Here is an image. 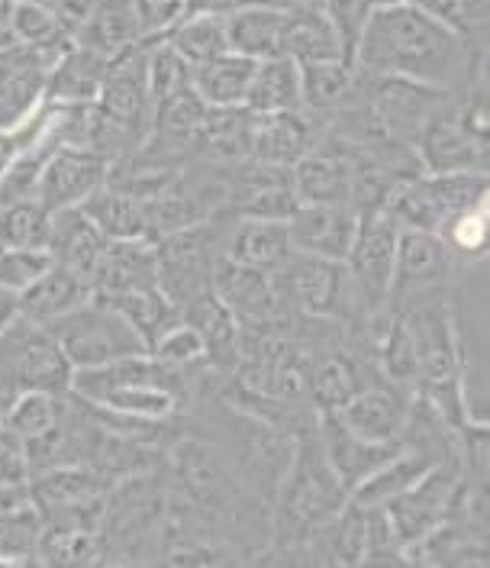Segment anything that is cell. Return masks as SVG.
<instances>
[{
  "instance_id": "7402d4cb",
  "label": "cell",
  "mask_w": 490,
  "mask_h": 568,
  "mask_svg": "<svg viewBox=\"0 0 490 568\" xmlns=\"http://www.w3.org/2000/svg\"><path fill=\"white\" fill-rule=\"evenodd\" d=\"M110 59L98 55L78 42H71L69 49L55 59V65L49 71V84H45V101L55 104H94L101 94Z\"/></svg>"
},
{
  "instance_id": "ac0fdd59",
  "label": "cell",
  "mask_w": 490,
  "mask_h": 568,
  "mask_svg": "<svg viewBox=\"0 0 490 568\" xmlns=\"http://www.w3.org/2000/svg\"><path fill=\"white\" fill-rule=\"evenodd\" d=\"M181 317L187 320L201 339H204V358H207V372L211 375H233L239 358H243V329L236 317L220 304V297L207 291L194 301H187L181 307Z\"/></svg>"
},
{
  "instance_id": "cb8c5ba5",
  "label": "cell",
  "mask_w": 490,
  "mask_h": 568,
  "mask_svg": "<svg viewBox=\"0 0 490 568\" xmlns=\"http://www.w3.org/2000/svg\"><path fill=\"white\" fill-rule=\"evenodd\" d=\"M88 297H94L91 284L52 262L30 287L20 291V314L33 323L49 326L59 317H65L69 311H74L78 304H84Z\"/></svg>"
},
{
  "instance_id": "8fae6325",
  "label": "cell",
  "mask_w": 490,
  "mask_h": 568,
  "mask_svg": "<svg viewBox=\"0 0 490 568\" xmlns=\"http://www.w3.org/2000/svg\"><path fill=\"white\" fill-rule=\"evenodd\" d=\"M351 175L349 149L326 130L314 149L290 165V184L300 204H351Z\"/></svg>"
},
{
  "instance_id": "52a82bcc",
  "label": "cell",
  "mask_w": 490,
  "mask_h": 568,
  "mask_svg": "<svg viewBox=\"0 0 490 568\" xmlns=\"http://www.w3.org/2000/svg\"><path fill=\"white\" fill-rule=\"evenodd\" d=\"M458 258L442 236L400 226L397 233V258H394V282H390V314L420 301L426 294L446 291L456 275Z\"/></svg>"
},
{
  "instance_id": "ee69618b",
  "label": "cell",
  "mask_w": 490,
  "mask_h": 568,
  "mask_svg": "<svg viewBox=\"0 0 490 568\" xmlns=\"http://www.w3.org/2000/svg\"><path fill=\"white\" fill-rule=\"evenodd\" d=\"M20 317V294L10 287H0V333Z\"/></svg>"
},
{
  "instance_id": "5bb4252c",
  "label": "cell",
  "mask_w": 490,
  "mask_h": 568,
  "mask_svg": "<svg viewBox=\"0 0 490 568\" xmlns=\"http://www.w3.org/2000/svg\"><path fill=\"white\" fill-rule=\"evenodd\" d=\"M358 230V211L351 204H300L287 216L294 252L346 262Z\"/></svg>"
},
{
  "instance_id": "d6986e66",
  "label": "cell",
  "mask_w": 490,
  "mask_h": 568,
  "mask_svg": "<svg viewBox=\"0 0 490 568\" xmlns=\"http://www.w3.org/2000/svg\"><path fill=\"white\" fill-rule=\"evenodd\" d=\"M104 233L88 220V213L81 207H69V211H59L52 216V236H49V255L55 265L74 272L78 278L91 284L94 291V275L101 268V258L106 252Z\"/></svg>"
},
{
  "instance_id": "d590c367",
  "label": "cell",
  "mask_w": 490,
  "mask_h": 568,
  "mask_svg": "<svg viewBox=\"0 0 490 568\" xmlns=\"http://www.w3.org/2000/svg\"><path fill=\"white\" fill-rule=\"evenodd\" d=\"M65 407V394H52V390H13V400L7 407L3 424L13 433H20L23 439L42 436L45 429L59 424Z\"/></svg>"
},
{
  "instance_id": "d4e9b609",
  "label": "cell",
  "mask_w": 490,
  "mask_h": 568,
  "mask_svg": "<svg viewBox=\"0 0 490 568\" xmlns=\"http://www.w3.org/2000/svg\"><path fill=\"white\" fill-rule=\"evenodd\" d=\"M284 55L297 65L346 59L343 42L333 30L323 7H287V27H284Z\"/></svg>"
},
{
  "instance_id": "7a4b0ae2",
  "label": "cell",
  "mask_w": 490,
  "mask_h": 568,
  "mask_svg": "<svg viewBox=\"0 0 490 568\" xmlns=\"http://www.w3.org/2000/svg\"><path fill=\"white\" fill-rule=\"evenodd\" d=\"M272 282L278 287L280 301L297 317L336 320L349 329V336L368 343L361 333V314H358V301L351 291L346 262H329V258L307 255V252H290V258L272 275Z\"/></svg>"
},
{
  "instance_id": "44dd1931",
  "label": "cell",
  "mask_w": 490,
  "mask_h": 568,
  "mask_svg": "<svg viewBox=\"0 0 490 568\" xmlns=\"http://www.w3.org/2000/svg\"><path fill=\"white\" fill-rule=\"evenodd\" d=\"M74 42L98 55L113 59L145 39H142L130 0H91L84 20L74 30Z\"/></svg>"
},
{
  "instance_id": "6da1fadb",
  "label": "cell",
  "mask_w": 490,
  "mask_h": 568,
  "mask_svg": "<svg viewBox=\"0 0 490 568\" xmlns=\"http://www.w3.org/2000/svg\"><path fill=\"white\" fill-rule=\"evenodd\" d=\"M351 62L365 74L407 78L442 91H465L481 69L484 49L446 30L414 0L375 7L355 42Z\"/></svg>"
},
{
  "instance_id": "e0dca14e",
  "label": "cell",
  "mask_w": 490,
  "mask_h": 568,
  "mask_svg": "<svg viewBox=\"0 0 490 568\" xmlns=\"http://www.w3.org/2000/svg\"><path fill=\"white\" fill-rule=\"evenodd\" d=\"M336 417L365 439L397 443L404 417H407V400L400 394V385H394L390 378H378L361 390H355L336 410Z\"/></svg>"
},
{
  "instance_id": "f35d334b",
  "label": "cell",
  "mask_w": 490,
  "mask_h": 568,
  "mask_svg": "<svg viewBox=\"0 0 490 568\" xmlns=\"http://www.w3.org/2000/svg\"><path fill=\"white\" fill-rule=\"evenodd\" d=\"M149 355H155L159 362L165 365H175V368H207V358H204V339L201 333L181 317L175 326H169L152 346Z\"/></svg>"
},
{
  "instance_id": "1f68e13d",
  "label": "cell",
  "mask_w": 490,
  "mask_h": 568,
  "mask_svg": "<svg viewBox=\"0 0 490 568\" xmlns=\"http://www.w3.org/2000/svg\"><path fill=\"white\" fill-rule=\"evenodd\" d=\"M52 216L39 197L0 201V246L45 248L52 236ZM49 252V248H45Z\"/></svg>"
},
{
  "instance_id": "3957f363",
  "label": "cell",
  "mask_w": 490,
  "mask_h": 568,
  "mask_svg": "<svg viewBox=\"0 0 490 568\" xmlns=\"http://www.w3.org/2000/svg\"><path fill=\"white\" fill-rule=\"evenodd\" d=\"M490 194L488 172H422L400 184L385 211L400 223L426 233H442L458 213L484 204Z\"/></svg>"
},
{
  "instance_id": "4fadbf2b",
  "label": "cell",
  "mask_w": 490,
  "mask_h": 568,
  "mask_svg": "<svg viewBox=\"0 0 490 568\" xmlns=\"http://www.w3.org/2000/svg\"><path fill=\"white\" fill-rule=\"evenodd\" d=\"M316 439H319V449L329 462L333 475L339 478V485L349 495L371 471H378L390 456H397V449H400L397 443H375V439H365V436L351 433L336 414H319Z\"/></svg>"
},
{
  "instance_id": "9c48e42d",
  "label": "cell",
  "mask_w": 490,
  "mask_h": 568,
  "mask_svg": "<svg viewBox=\"0 0 490 568\" xmlns=\"http://www.w3.org/2000/svg\"><path fill=\"white\" fill-rule=\"evenodd\" d=\"M62 52H45L23 42L0 45V130H13L45 101L49 71Z\"/></svg>"
},
{
  "instance_id": "83f0119b",
  "label": "cell",
  "mask_w": 490,
  "mask_h": 568,
  "mask_svg": "<svg viewBox=\"0 0 490 568\" xmlns=\"http://www.w3.org/2000/svg\"><path fill=\"white\" fill-rule=\"evenodd\" d=\"M248 113H278V110H304L300 104V65L287 55L255 62V74L245 94Z\"/></svg>"
},
{
  "instance_id": "ffe728a7",
  "label": "cell",
  "mask_w": 490,
  "mask_h": 568,
  "mask_svg": "<svg viewBox=\"0 0 490 568\" xmlns=\"http://www.w3.org/2000/svg\"><path fill=\"white\" fill-rule=\"evenodd\" d=\"M284 27H287V7L239 3L233 10H226L229 49L255 59V62L284 55Z\"/></svg>"
},
{
  "instance_id": "74e56055",
  "label": "cell",
  "mask_w": 490,
  "mask_h": 568,
  "mask_svg": "<svg viewBox=\"0 0 490 568\" xmlns=\"http://www.w3.org/2000/svg\"><path fill=\"white\" fill-rule=\"evenodd\" d=\"M488 233H490V216L488 201L474 204L468 211H461L456 220H449V226L439 233L442 243L452 248L458 262H481L488 252Z\"/></svg>"
},
{
  "instance_id": "ba28073f",
  "label": "cell",
  "mask_w": 490,
  "mask_h": 568,
  "mask_svg": "<svg viewBox=\"0 0 490 568\" xmlns=\"http://www.w3.org/2000/svg\"><path fill=\"white\" fill-rule=\"evenodd\" d=\"M456 91L429 88L407 78H387V74H365V104L375 113V120L385 126L394 140L417 145L422 126L439 113Z\"/></svg>"
},
{
  "instance_id": "484cf974",
  "label": "cell",
  "mask_w": 490,
  "mask_h": 568,
  "mask_svg": "<svg viewBox=\"0 0 490 568\" xmlns=\"http://www.w3.org/2000/svg\"><path fill=\"white\" fill-rule=\"evenodd\" d=\"M255 74V59L226 52L191 69V91L207 106H245V94Z\"/></svg>"
},
{
  "instance_id": "277c9868",
  "label": "cell",
  "mask_w": 490,
  "mask_h": 568,
  "mask_svg": "<svg viewBox=\"0 0 490 568\" xmlns=\"http://www.w3.org/2000/svg\"><path fill=\"white\" fill-rule=\"evenodd\" d=\"M49 333L62 346L71 368H94L126 355L149 353L126 317L98 294L78 304L65 317L49 323Z\"/></svg>"
},
{
  "instance_id": "836d02e7",
  "label": "cell",
  "mask_w": 490,
  "mask_h": 568,
  "mask_svg": "<svg viewBox=\"0 0 490 568\" xmlns=\"http://www.w3.org/2000/svg\"><path fill=\"white\" fill-rule=\"evenodd\" d=\"M84 400L110 407L126 417H142V420H177L184 414V404L175 394L155 385H120V388L98 390Z\"/></svg>"
},
{
  "instance_id": "7bdbcfd3",
  "label": "cell",
  "mask_w": 490,
  "mask_h": 568,
  "mask_svg": "<svg viewBox=\"0 0 490 568\" xmlns=\"http://www.w3.org/2000/svg\"><path fill=\"white\" fill-rule=\"evenodd\" d=\"M0 485L3 488H27L30 485L27 443L7 424H0Z\"/></svg>"
},
{
  "instance_id": "5b68a950",
  "label": "cell",
  "mask_w": 490,
  "mask_h": 568,
  "mask_svg": "<svg viewBox=\"0 0 490 568\" xmlns=\"http://www.w3.org/2000/svg\"><path fill=\"white\" fill-rule=\"evenodd\" d=\"M226 216H211L187 230L169 233L155 240V265H159V287L184 307L187 301L213 291V268L223 255Z\"/></svg>"
},
{
  "instance_id": "4316f807",
  "label": "cell",
  "mask_w": 490,
  "mask_h": 568,
  "mask_svg": "<svg viewBox=\"0 0 490 568\" xmlns=\"http://www.w3.org/2000/svg\"><path fill=\"white\" fill-rule=\"evenodd\" d=\"M81 211L88 213V220L104 233L106 240H149V220H145V201L133 197L113 184L98 187Z\"/></svg>"
},
{
  "instance_id": "d6a6232c",
  "label": "cell",
  "mask_w": 490,
  "mask_h": 568,
  "mask_svg": "<svg viewBox=\"0 0 490 568\" xmlns=\"http://www.w3.org/2000/svg\"><path fill=\"white\" fill-rule=\"evenodd\" d=\"M42 514L33 500L0 510V566H33L42 546Z\"/></svg>"
},
{
  "instance_id": "ab89813d",
  "label": "cell",
  "mask_w": 490,
  "mask_h": 568,
  "mask_svg": "<svg viewBox=\"0 0 490 568\" xmlns=\"http://www.w3.org/2000/svg\"><path fill=\"white\" fill-rule=\"evenodd\" d=\"M52 265V255L45 248H10L0 246V287L23 291Z\"/></svg>"
},
{
  "instance_id": "60d3db41",
  "label": "cell",
  "mask_w": 490,
  "mask_h": 568,
  "mask_svg": "<svg viewBox=\"0 0 490 568\" xmlns=\"http://www.w3.org/2000/svg\"><path fill=\"white\" fill-rule=\"evenodd\" d=\"M375 10V0H323V13L329 17L333 30L343 42V52L351 62V52H355V42L361 36V27L365 20L371 17Z\"/></svg>"
},
{
  "instance_id": "30bf717a",
  "label": "cell",
  "mask_w": 490,
  "mask_h": 568,
  "mask_svg": "<svg viewBox=\"0 0 490 568\" xmlns=\"http://www.w3.org/2000/svg\"><path fill=\"white\" fill-rule=\"evenodd\" d=\"M113 162L88 145H59L35 184V197L52 213L81 207L98 187H104Z\"/></svg>"
},
{
  "instance_id": "e575fe53",
  "label": "cell",
  "mask_w": 490,
  "mask_h": 568,
  "mask_svg": "<svg viewBox=\"0 0 490 568\" xmlns=\"http://www.w3.org/2000/svg\"><path fill=\"white\" fill-rule=\"evenodd\" d=\"M191 88V62L177 55L169 39H149L145 42V91L149 101L159 104L172 94Z\"/></svg>"
},
{
  "instance_id": "f1b7e54d",
  "label": "cell",
  "mask_w": 490,
  "mask_h": 568,
  "mask_svg": "<svg viewBox=\"0 0 490 568\" xmlns=\"http://www.w3.org/2000/svg\"><path fill=\"white\" fill-rule=\"evenodd\" d=\"M162 39L175 45V52L191 62V69L233 52L226 33V10H187Z\"/></svg>"
},
{
  "instance_id": "f546056e",
  "label": "cell",
  "mask_w": 490,
  "mask_h": 568,
  "mask_svg": "<svg viewBox=\"0 0 490 568\" xmlns=\"http://www.w3.org/2000/svg\"><path fill=\"white\" fill-rule=\"evenodd\" d=\"M106 304H113L126 323L140 333V339L145 343V349L181 320V307L175 301L159 287V284H145V287H133L123 294H110L104 297Z\"/></svg>"
},
{
  "instance_id": "8d00e7d4",
  "label": "cell",
  "mask_w": 490,
  "mask_h": 568,
  "mask_svg": "<svg viewBox=\"0 0 490 568\" xmlns=\"http://www.w3.org/2000/svg\"><path fill=\"white\" fill-rule=\"evenodd\" d=\"M414 3L432 20H439L446 30L471 42L474 49H484L490 0H414Z\"/></svg>"
},
{
  "instance_id": "2e32d148",
  "label": "cell",
  "mask_w": 490,
  "mask_h": 568,
  "mask_svg": "<svg viewBox=\"0 0 490 568\" xmlns=\"http://www.w3.org/2000/svg\"><path fill=\"white\" fill-rule=\"evenodd\" d=\"M290 233H287V220H262V216H236L226 223V236H223V255L258 268L265 275H275L280 265L290 258Z\"/></svg>"
},
{
  "instance_id": "4dcf8cb0",
  "label": "cell",
  "mask_w": 490,
  "mask_h": 568,
  "mask_svg": "<svg viewBox=\"0 0 490 568\" xmlns=\"http://www.w3.org/2000/svg\"><path fill=\"white\" fill-rule=\"evenodd\" d=\"M7 30H10L13 42L45 49V52H65L74 42V27H69L55 10H49L35 0H13Z\"/></svg>"
},
{
  "instance_id": "603a6c76",
  "label": "cell",
  "mask_w": 490,
  "mask_h": 568,
  "mask_svg": "<svg viewBox=\"0 0 490 568\" xmlns=\"http://www.w3.org/2000/svg\"><path fill=\"white\" fill-rule=\"evenodd\" d=\"M159 284V265H155V243L152 240H113L106 243L101 268L94 275V294L110 297L133 287Z\"/></svg>"
},
{
  "instance_id": "9a60e30c",
  "label": "cell",
  "mask_w": 490,
  "mask_h": 568,
  "mask_svg": "<svg viewBox=\"0 0 490 568\" xmlns=\"http://www.w3.org/2000/svg\"><path fill=\"white\" fill-rule=\"evenodd\" d=\"M365 71L349 59H329L300 65V104L319 126H329L336 116L361 101Z\"/></svg>"
},
{
  "instance_id": "7c38bea8",
  "label": "cell",
  "mask_w": 490,
  "mask_h": 568,
  "mask_svg": "<svg viewBox=\"0 0 490 568\" xmlns=\"http://www.w3.org/2000/svg\"><path fill=\"white\" fill-rule=\"evenodd\" d=\"M326 126H319L304 110L248 113V159L262 165L290 169L304 152H310Z\"/></svg>"
},
{
  "instance_id": "b9f144b4",
  "label": "cell",
  "mask_w": 490,
  "mask_h": 568,
  "mask_svg": "<svg viewBox=\"0 0 490 568\" xmlns=\"http://www.w3.org/2000/svg\"><path fill=\"white\" fill-rule=\"evenodd\" d=\"M130 3H133V13H136V23H140L145 42L162 39L187 13L184 0H130Z\"/></svg>"
},
{
  "instance_id": "8992f818",
  "label": "cell",
  "mask_w": 490,
  "mask_h": 568,
  "mask_svg": "<svg viewBox=\"0 0 490 568\" xmlns=\"http://www.w3.org/2000/svg\"><path fill=\"white\" fill-rule=\"evenodd\" d=\"M71 372L74 368L49 326L20 314L0 333V388L69 394Z\"/></svg>"
},
{
  "instance_id": "f6af8a7d",
  "label": "cell",
  "mask_w": 490,
  "mask_h": 568,
  "mask_svg": "<svg viewBox=\"0 0 490 568\" xmlns=\"http://www.w3.org/2000/svg\"><path fill=\"white\" fill-rule=\"evenodd\" d=\"M385 3H410V0H375V7H385Z\"/></svg>"
}]
</instances>
